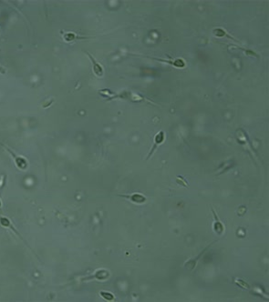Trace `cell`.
Listing matches in <instances>:
<instances>
[{"instance_id": "obj_1", "label": "cell", "mask_w": 269, "mask_h": 302, "mask_svg": "<svg viewBox=\"0 0 269 302\" xmlns=\"http://www.w3.org/2000/svg\"><path fill=\"white\" fill-rule=\"evenodd\" d=\"M165 140V133L164 131H159L158 133L156 134L153 137V143H152V146L150 149V152L148 154V156L146 157V160H149L151 157L154 154L155 150L159 147L161 145Z\"/></svg>"}, {"instance_id": "obj_2", "label": "cell", "mask_w": 269, "mask_h": 302, "mask_svg": "<svg viewBox=\"0 0 269 302\" xmlns=\"http://www.w3.org/2000/svg\"><path fill=\"white\" fill-rule=\"evenodd\" d=\"M119 197H124L126 199H128L130 202H132L134 204H138V205H142L144 204L147 201V197L142 193H132V194H119Z\"/></svg>"}, {"instance_id": "obj_3", "label": "cell", "mask_w": 269, "mask_h": 302, "mask_svg": "<svg viewBox=\"0 0 269 302\" xmlns=\"http://www.w3.org/2000/svg\"><path fill=\"white\" fill-rule=\"evenodd\" d=\"M149 58H151L153 60L158 61V62H162L168 65H171V67H176V68H184L186 66V62L182 59V58H169V59H165V58H151V57H147Z\"/></svg>"}, {"instance_id": "obj_4", "label": "cell", "mask_w": 269, "mask_h": 302, "mask_svg": "<svg viewBox=\"0 0 269 302\" xmlns=\"http://www.w3.org/2000/svg\"><path fill=\"white\" fill-rule=\"evenodd\" d=\"M85 53L87 54V56L89 57V58L90 59L91 63H92V69H93L94 74L96 76H98V77H102L103 76V67H102V66L93 58V56L90 53H89L87 51H85Z\"/></svg>"}, {"instance_id": "obj_5", "label": "cell", "mask_w": 269, "mask_h": 302, "mask_svg": "<svg viewBox=\"0 0 269 302\" xmlns=\"http://www.w3.org/2000/svg\"><path fill=\"white\" fill-rule=\"evenodd\" d=\"M214 243V242H213L212 244L208 245L207 247H206L204 249H203L200 253L198 254V256H196L195 258H191V259H189L188 261H186V262H185V264H184L185 267H187V268H189V269H191V270H192V269H195V267L196 265H197V262H198V260L200 259V258L206 252V250H207L208 249L210 248V246H211V245H213Z\"/></svg>"}, {"instance_id": "obj_6", "label": "cell", "mask_w": 269, "mask_h": 302, "mask_svg": "<svg viewBox=\"0 0 269 302\" xmlns=\"http://www.w3.org/2000/svg\"><path fill=\"white\" fill-rule=\"evenodd\" d=\"M212 212L214 214V226H213V229H214V231L217 234V235H222L224 231V226L223 224L222 223L216 212L214 211V209L212 207Z\"/></svg>"}, {"instance_id": "obj_7", "label": "cell", "mask_w": 269, "mask_h": 302, "mask_svg": "<svg viewBox=\"0 0 269 302\" xmlns=\"http://www.w3.org/2000/svg\"><path fill=\"white\" fill-rule=\"evenodd\" d=\"M7 151H8V152L12 155L13 157H14L15 163H16V165L17 166V168H18V169H26V167H27V162H26V160L25 159L24 157H19V156L16 155L14 152H12V151H11L9 148H7Z\"/></svg>"}, {"instance_id": "obj_8", "label": "cell", "mask_w": 269, "mask_h": 302, "mask_svg": "<svg viewBox=\"0 0 269 302\" xmlns=\"http://www.w3.org/2000/svg\"><path fill=\"white\" fill-rule=\"evenodd\" d=\"M85 39V38H87V37H81V36H77L76 34H73V33H67V34H65L64 35V39L66 40V41H68V42H72V41H74L75 39Z\"/></svg>"}, {"instance_id": "obj_9", "label": "cell", "mask_w": 269, "mask_h": 302, "mask_svg": "<svg viewBox=\"0 0 269 302\" xmlns=\"http://www.w3.org/2000/svg\"><path fill=\"white\" fill-rule=\"evenodd\" d=\"M99 295H100L103 299H105L106 300H109V301H112V300H115V297H114L111 293H110V292L100 291V292H99Z\"/></svg>"}, {"instance_id": "obj_10", "label": "cell", "mask_w": 269, "mask_h": 302, "mask_svg": "<svg viewBox=\"0 0 269 302\" xmlns=\"http://www.w3.org/2000/svg\"><path fill=\"white\" fill-rule=\"evenodd\" d=\"M0 223H1V225H2L3 227L11 228L13 230H15V231H16V230H15V229L13 228L12 226H11V223H10V221H9V219H8V218H5V217H2V218H0Z\"/></svg>"}, {"instance_id": "obj_11", "label": "cell", "mask_w": 269, "mask_h": 302, "mask_svg": "<svg viewBox=\"0 0 269 302\" xmlns=\"http://www.w3.org/2000/svg\"><path fill=\"white\" fill-rule=\"evenodd\" d=\"M176 182H177L178 184H180L181 186L184 187V188H188V183H187V181L184 179V178L181 177V176H180V177H177Z\"/></svg>"}, {"instance_id": "obj_12", "label": "cell", "mask_w": 269, "mask_h": 302, "mask_svg": "<svg viewBox=\"0 0 269 302\" xmlns=\"http://www.w3.org/2000/svg\"><path fill=\"white\" fill-rule=\"evenodd\" d=\"M1 205H2V204H1V200H0V207H1Z\"/></svg>"}]
</instances>
